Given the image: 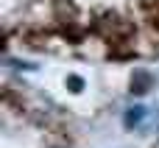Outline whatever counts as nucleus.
I'll use <instances>...</instances> for the list:
<instances>
[{
	"label": "nucleus",
	"mask_w": 159,
	"mask_h": 148,
	"mask_svg": "<svg viewBox=\"0 0 159 148\" xmlns=\"http://www.w3.org/2000/svg\"><path fill=\"white\" fill-rule=\"evenodd\" d=\"M143 118H145V109H143V106H134V109H129V115H126V126H140Z\"/></svg>",
	"instance_id": "f03ea898"
},
{
	"label": "nucleus",
	"mask_w": 159,
	"mask_h": 148,
	"mask_svg": "<svg viewBox=\"0 0 159 148\" xmlns=\"http://www.w3.org/2000/svg\"><path fill=\"white\" fill-rule=\"evenodd\" d=\"M151 84H154L151 73H145V70H137V73H134V78H131V92H137V95H145V92L151 90Z\"/></svg>",
	"instance_id": "f257e3e1"
}]
</instances>
